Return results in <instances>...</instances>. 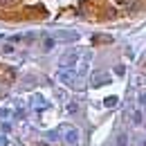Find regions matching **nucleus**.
<instances>
[{
  "label": "nucleus",
  "instance_id": "obj_10",
  "mask_svg": "<svg viewBox=\"0 0 146 146\" xmlns=\"http://www.w3.org/2000/svg\"><path fill=\"white\" fill-rule=\"evenodd\" d=\"M76 110H79V106H76V104H70V106H68V112H70V115H74Z\"/></svg>",
  "mask_w": 146,
  "mask_h": 146
},
{
  "label": "nucleus",
  "instance_id": "obj_4",
  "mask_svg": "<svg viewBox=\"0 0 146 146\" xmlns=\"http://www.w3.org/2000/svg\"><path fill=\"white\" fill-rule=\"evenodd\" d=\"M65 142H68V144H76V142H79V130H76V128H72V130L65 133Z\"/></svg>",
  "mask_w": 146,
  "mask_h": 146
},
{
  "label": "nucleus",
  "instance_id": "obj_11",
  "mask_svg": "<svg viewBox=\"0 0 146 146\" xmlns=\"http://www.w3.org/2000/svg\"><path fill=\"white\" fill-rule=\"evenodd\" d=\"M9 115H11V112H9L7 108H0V117H9Z\"/></svg>",
  "mask_w": 146,
  "mask_h": 146
},
{
  "label": "nucleus",
  "instance_id": "obj_5",
  "mask_svg": "<svg viewBox=\"0 0 146 146\" xmlns=\"http://www.w3.org/2000/svg\"><path fill=\"white\" fill-rule=\"evenodd\" d=\"M56 38H61V40H76L79 34H74V32H61V34H56Z\"/></svg>",
  "mask_w": 146,
  "mask_h": 146
},
{
  "label": "nucleus",
  "instance_id": "obj_1",
  "mask_svg": "<svg viewBox=\"0 0 146 146\" xmlns=\"http://www.w3.org/2000/svg\"><path fill=\"white\" fill-rule=\"evenodd\" d=\"M76 58H79V54H76V52H68V54L61 58V65H63V68H72L74 63H76Z\"/></svg>",
  "mask_w": 146,
  "mask_h": 146
},
{
  "label": "nucleus",
  "instance_id": "obj_13",
  "mask_svg": "<svg viewBox=\"0 0 146 146\" xmlns=\"http://www.w3.org/2000/svg\"><path fill=\"white\" fill-rule=\"evenodd\" d=\"M0 146H5V137H0Z\"/></svg>",
  "mask_w": 146,
  "mask_h": 146
},
{
  "label": "nucleus",
  "instance_id": "obj_8",
  "mask_svg": "<svg viewBox=\"0 0 146 146\" xmlns=\"http://www.w3.org/2000/svg\"><path fill=\"white\" fill-rule=\"evenodd\" d=\"M117 144L119 146H128V137L126 135H119V137H117Z\"/></svg>",
  "mask_w": 146,
  "mask_h": 146
},
{
  "label": "nucleus",
  "instance_id": "obj_2",
  "mask_svg": "<svg viewBox=\"0 0 146 146\" xmlns=\"http://www.w3.org/2000/svg\"><path fill=\"white\" fill-rule=\"evenodd\" d=\"M58 81L65 83V86L74 83V72H72V70H61V72H58Z\"/></svg>",
  "mask_w": 146,
  "mask_h": 146
},
{
  "label": "nucleus",
  "instance_id": "obj_7",
  "mask_svg": "<svg viewBox=\"0 0 146 146\" xmlns=\"http://www.w3.org/2000/svg\"><path fill=\"white\" fill-rule=\"evenodd\" d=\"M133 124H142V112H139V110L133 112Z\"/></svg>",
  "mask_w": 146,
  "mask_h": 146
},
{
  "label": "nucleus",
  "instance_id": "obj_6",
  "mask_svg": "<svg viewBox=\"0 0 146 146\" xmlns=\"http://www.w3.org/2000/svg\"><path fill=\"white\" fill-rule=\"evenodd\" d=\"M52 47H54V38H45V40H43V50H45V52H50Z\"/></svg>",
  "mask_w": 146,
  "mask_h": 146
},
{
  "label": "nucleus",
  "instance_id": "obj_9",
  "mask_svg": "<svg viewBox=\"0 0 146 146\" xmlns=\"http://www.w3.org/2000/svg\"><path fill=\"white\" fill-rule=\"evenodd\" d=\"M115 104H117V97H108V99H106V106H108V108H112Z\"/></svg>",
  "mask_w": 146,
  "mask_h": 146
},
{
  "label": "nucleus",
  "instance_id": "obj_3",
  "mask_svg": "<svg viewBox=\"0 0 146 146\" xmlns=\"http://www.w3.org/2000/svg\"><path fill=\"white\" fill-rule=\"evenodd\" d=\"M108 81H110V76L104 72H97L92 76V86H101V83H108Z\"/></svg>",
  "mask_w": 146,
  "mask_h": 146
},
{
  "label": "nucleus",
  "instance_id": "obj_12",
  "mask_svg": "<svg viewBox=\"0 0 146 146\" xmlns=\"http://www.w3.org/2000/svg\"><path fill=\"white\" fill-rule=\"evenodd\" d=\"M139 104H142V106H146V92H142V94H139Z\"/></svg>",
  "mask_w": 146,
  "mask_h": 146
}]
</instances>
